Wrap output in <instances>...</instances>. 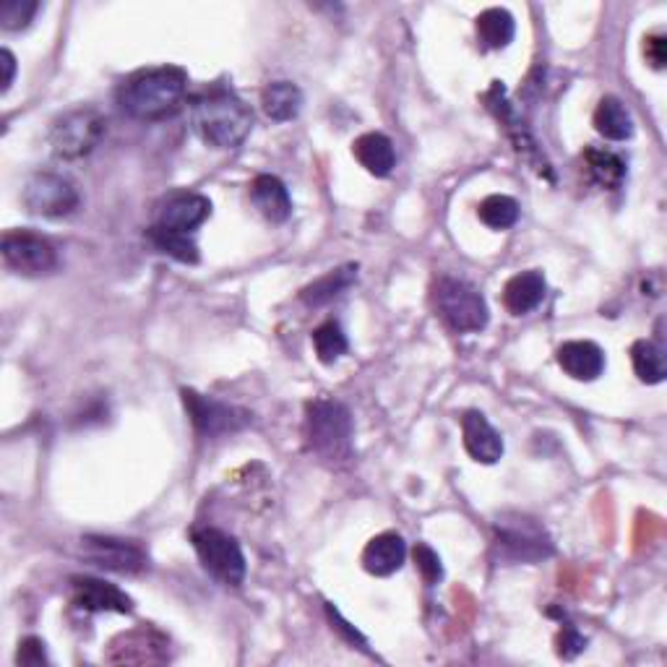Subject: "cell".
<instances>
[{
    "label": "cell",
    "mask_w": 667,
    "mask_h": 667,
    "mask_svg": "<svg viewBox=\"0 0 667 667\" xmlns=\"http://www.w3.org/2000/svg\"><path fill=\"white\" fill-rule=\"evenodd\" d=\"M408 558V542L402 540V534L383 532L367 542L363 550V569L371 577H391L404 566Z\"/></svg>",
    "instance_id": "ac0fdd59"
},
{
    "label": "cell",
    "mask_w": 667,
    "mask_h": 667,
    "mask_svg": "<svg viewBox=\"0 0 667 667\" xmlns=\"http://www.w3.org/2000/svg\"><path fill=\"white\" fill-rule=\"evenodd\" d=\"M585 165H587L589 178H592L600 188L616 190V188L624 186L626 163L616 155V151L587 149L585 151Z\"/></svg>",
    "instance_id": "d4e9b609"
},
{
    "label": "cell",
    "mask_w": 667,
    "mask_h": 667,
    "mask_svg": "<svg viewBox=\"0 0 667 667\" xmlns=\"http://www.w3.org/2000/svg\"><path fill=\"white\" fill-rule=\"evenodd\" d=\"M305 439L316 457L328 464L352 457V415L336 399H313L305 408Z\"/></svg>",
    "instance_id": "3957f363"
},
{
    "label": "cell",
    "mask_w": 667,
    "mask_h": 667,
    "mask_svg": "<svg viewBox=\"0 0 667 667\" xmlns=\"http://www.w3.org/2000/svg\"><path fill=\"white\" fill-rule=\"evenodd\" d=\"M595 130L608 141H628L634 136V118L618 97H602L595 110Z\"/></svg>",
    "instance_id": "7402d4cb"
},
{
    "label": "cell",
    "mask_w": 667,
    "mask_h": 667,
    "mask_svg": "<svg viewBox=\"0 0 667 667\" xmlns=\"http://www.w3.org/2000/svg\"><path fill=\"white\" fill-rule=\"evenodd\" d=\"M328 616H332V620H334V624H336V628H340V631H342L344 636H347L350 641H360V644H365L363 636H360V634L355 631V628H352V626L347 624V620H342V616H340V612H336V610L332 608V605H328Z\"/></svg>",
    "instance_id": "d590c367"
},
{
    "label": "cell",
    "mask_w": 667,
    "mask_h": 667,
    "mask_svg": "<svg viewBox=\"0 0 667 667\" xmlns=\"http://www.w3.org/2000/svg\"><path fill=\"white\" fill-rule=\"evenodd\" d=\"M352 155H355L357 163L363 165L367 173L375 175V178H389L391 170L396 167L394 144H391L389 136L379 134V130L360 136V139L352 144Z\"/></svg>",
    "instance_id": "ffe728a7"
},
{
    "label": "cell",
    "mask_w": 667,
    "mask_h": 667,
    "mask_svg": "<svg viewBox=\"0 0 667 667\" xmlns=\"http://www.w3.org/2000/svg\"><path fill=\"white\" fill-rule=\"evenodd\" d=\"M190 542H194L198 561L214 579L227 587L243 585L248 566H245V556L235 538H229L217 527H198L190 532Z\"/></svg>",
    "instance_id": "52a82bcc"
},
{
    "label": "cell",
    "mask_w": 667,
    "mask_h": 667,
    "mask_svg": "<svg viewBox=\"0 0 667 667\" xmlns=\"http://www.w3.org/2000/svg\"><path fill=\"white\" fill-rule=\"evenodd\" d=\"M493 546L506 563H538L553 556V540L538 519L524 513H503L493 524Z\"/></svg>",
    "instance_id": "277c9868"
},
{
    "label": "cell",
    "mask_w": 667,
    "mask_h": 667,
    "mask_svg": "<svg viewBox=\"0 0 667 667\" xmlns=\"http://www.w3.org/2000/svg\"><path fill=\"white\" fill-rule=\"evenodd\" d=\"M546 274L538 269L521 272L517 277H511L503 287V305L509 308L513 316H527L532 313L538 305L546 301Z\"/></svg>",
    "instance_id": "d6986e66"
},
{
    "label": "cell",
    "mask_w": 667,
    "mask_h": 667,
    "mask_svg": "<svg viewBox=\"0 0 667 667\" xmlns=\"http://www.w3.org/2000/svg\"><path fill=\"white\" fill-rule=\"evenodd\" d=\"M585 649H587V639L579 634V628L566 624L561 628V634H558V655H561L563 659H573Z\"/></svg>",
    "instance_id": "1f68e13d"
},
{
    "label": "cell",
    "mask_w": 667,
    "mask_h": 667,
    "mask_svg": "<svg viewBox=\"0 0 667 667\" xmlns=\"http://www.w3.org/2000/svg\"><path fill=\"white\" fill-rule=\"evenodd\" d=\"M190 126L206 147L235 149L248 139L253 110L227 89H214L190 107Z\"/></svg>",
    "instance_id": "7a4b0ae2"
},
{
    "label": "cell",
    "mask_w": 667,
    "mask_h": 667,
    "mask_svg": "<svg viewBox=\"0 0 667 667\" xmlns=\"http://www.w3.org/2000/svg\"><path fill=\"white\" fill-rule=\"evenodd\" d=\"M71 602L84 612H130L134 600L120 587L95 577L71 579Z\"/></svg>",
    "instance_id": "5bb4252c"
},
{
    "label": "cell",
    "mask_w": 667,
    "mask_h": 667,
    "mask_svg": "<svg viewBox=\"0 0 667 667\" xmlns=\"http://www.w3.org/2000/svg\"><path fill=\"white\" fill-rule=\"evenodd\" d=\"M19 665H45L48 663V655H45V644L35 636H29L19 644V655H17Z\"/></svg>",
    "instance_id": "836d02e7"
},
{
    "label": "cell",
    "mask_w": 667,
    "mask_h": 667,
    "mask_svg": "<svg viewBox=\"0 0 667 667\" xmlns=\"http://www.w3.org/2000/svg\"><path fill=\"white\" fill-rule=\"evenodd\" d=\"M478 40L485 50H503L509 48L513 35H517V21L506 9H488L482 11L478 21Z\"/></svg>",
    "instance_id": "cb8c5ba5"
},
{
    "label": "cell",
    "mask_w": 667,
    "mask_h": 667,
    "mask_svg": "<svg viewBox=\"0 0 667 667\" xmlns=\"http://www.w3.org/2000/svg\"><path fill=\"white\" fill-rule=\"evenodd\" d=\"M27 212L37 214L45 219H60L68 217L79 209L81 196L76 186L63 175L58 173H37L27 180L24 194H21Z\"/></svg>",
    "instance_id": "30bf717a"
},
{
    "label": "cell",
    "mask_w": 667,
    "mask_h": 667,
    "mask_svg": "<svg viewBox=\"0 0 667 667\" xmlns=\"http://www.w3.org/2000/svg\"><path fill=\"white\" fill-rule=\"evenodd\" d=\"M180 394H183V404H186L190 423L196 425L198 433L209 435V439H217V435H227V433H237L248 425V420H251L248 412L229 408V404L198 394V391H194V389H183Z\"/></svg>",
    "instance_id": "7c38bea8"
},
{
    "label": "cell",
    "mask_w": 667,
    "mask_h": 667,
    "mask_svg": "<svg viewBox=\"0 0 667 667\" xmlns=\"http://www.w3.org/2000/svg\"><path fill=\"white\" fill-rule=\"evenodd\" d=\"M357 282V266L347 264L342 269H334L324 274V277L311 282L308 287H303L301 301L308 305V308H321V305H328L336 297L347 293V290Z\"/></svg>",
    "instance_id": "44dd1931"
},
{
    "label": "cell",
    "mask_w": 667,
    "mask_h": 667,
    "mask_svg": "<svg viewBox=\"0 0 667 667\" xmlns=\"http://www.w3.org/2000/svg\"><path fill=\"white\" fill-rule=\"evenodd\" d=\"M435 311L451 332L474 334L482 332L490 321L485 297L470 282L457 277H443L433 290Z\"/></svg>",
    "instance_id": "5b68a950"
},
{
    "label": "cell",
    "mask_w": 667,
    "mask_h": 667,
    "mask_svg": "<svg viewBox=\"0 0 667 667\" xmlns=\"http://www.w3.org/2000/svg\"><path fill=\"white\" fill-rule=\"evenodd\" d=\"M478 217L490 229H509L519 222V204L517 198L493 194L480 204Z\"/></svg>",
    "instance_id": "83f0119b"
},
{
    "label": "cell",
    "mask_w": 667,
    "mask_h": 667,
    "mask_svg": "<svg viewBox=\"0 0 667 667\" xmlns=\"http://www.w3.org/2000/svg\"><path fill=\"white\" fill-rule=\"evenodd\" d=\"M0 66H3V87H0V91H9L13 79H17V58H13V52L9 48L0 50Z\"/></svg>",
    "instance_id": "e575fe53"
},
{
    "label": "cell",
    "mask_w": 667,
    "mask_h": 667,
    "mask_svg": "<svg viewBox=\"0 0 667 667\" xmlns=\"http://www.w3.org/2000/svg\"><path fill=\"white\" fill-rule=\"evenodd\" d=\"M105 659L110 665H163L170 659V641L151 626L130 628L107 644Z\"/></svg>",
    "instance_id": "8fae6325"
},
{
    "label": "cell",
    "mask_w": 667,
    "mask_h": 667,
    "mask_svg": "<svg viewBox=\"0 0 667 667\" xmlns=\"http://www.w3.org/2000/svg\"><path fill=\"white\" fill-rule=\"evenodd\" d=\"M76 553H79V558H84L87 563L97 566V569L112 571V573H128V577H136V573L149 569L147 550L134 540L87 534V538H81L79 546H76Z\"/></svg>",
    "instance_id": "9c48e42d"
},
{
    "label": "cell",
    "mask_w": 667,
    "mask_h": 667,
    "mask_svg": "<svg viewBox=\"0 0 667 667\" xmlns=\"http://www.w3.org/2000/svg\"><path fill=\"white\" fill-rule=\"evenodd\" d=\"M462 435L464 449L474 462L496 464L503 457V439L501 433L490 425V420L478 410L464 412L462 418Z\"/></svg>",
    "instance_id": "9a60e30c"
},
{
    "label": "cell",
    "mask_w": 667,
    "mask_h": 667,
    "mask_svg": "<svg viewBox=\"0 0 667 667\" xmlns=\"http://www.w3.org/2000/svg\"><path fill=\"white\" fill-rule=\"evenodd\" d=\"M188 89V73L180 66L147 68L128 76L118 89L122 112L136 120H159L178 110Z\"/></svg>",
    "instance_id": "6da1fadb"
},
{
    "label": "cell",
    "mask_w": 667,
    "mask_h": 667,
    "mask_svg": "<svg viewBox=\"0 0 667 667\" xmlns=\"http://www.w3.org/2000/svg\"><path fill=\"white\" fill-rule=\"evenodd\" d=\"M347 334L342 332V326L336 321H326V324H321L313 332V350H316V355L324 365H334L347 352Z\"/></svg>",
    "instance_id": "f1b7e54d"
},
{
    "label": "cell",
    "mask_w": 667,
    "mask_h": 667,
    "mask_svg": "<svg viewBox=\"0 0 667 667\" xmlns=\"http://www.w3.org/2000/svg\"><path fill=\"white\" fill-rule=\"evenodd\" d=\"M149 241L159 253L180 261V264H198V245L194 243V237L186 233H173V229H163V227L151 225Z\"/></svg>",
    "instance_id": "4316f807"
},
{
    "label": "cell",
    "mask_w": 667,
    "mask_h": 667,
    "mask_svg": "<svg viewBox=\"0 0 667 667\" xmlns=\"http://www.w3.org/2000/svg\"><path fill=\"white\" fill-rule=\"evenodd\" d=\"M212 214V202L202 194H173L157 206L155 227L190 235Z\"/></svg>",
    "instance_id": "4fadbf2b"
},
{
    "label": "cell",
    "mask_w": 667,
    "mask_h": 667,
    "mask_svg": "<svg viewBox=\"0 0 667 667\" xmlns=\"http://www.w3.org/2000/svg\"><path fill=\"white\" fill-rule=\"evenodd\" d=\"M631 363H634V373L639 375L641 383L655 386V383L665 381V375H667L665 355H663V347H659L657 342H651V340L634 342Z\"/></svg>",
    "instance_id": "484cf974"
},
{
    "label": "cell",
    "mask_w": 667,
    "mask_h": 667,
    "mask_svg": "<svg viewBox=\"0 0 667 667\" xmlns=\"http://www.w3.org/2000/svg\"><path fill=\"white\" fill-rule=\"evenodd\" d=\"M37 11H40L37 0H6L0 6V27L9 29V32H19V29L29 27Z\"/></svg>",
    "instance_id": "f546056e"
},
{
    "label": "cell",
    "mask_w": 667,
    "mask_h": 667,
    "mask_svg": "<svg viewBox=\"0 0 667 667\" xmlns=\"http://www.w3.org/2000/svg\"><path fill=\"white\" fill-rule=\"evenodd\" d=\"M3 264L21 277H42L58 269V251L48 237L32 229H9L0 237Z\"/></svg>",
    "instance_id": "ba28073f"
},
{
    "label": "cell",
    "mask_w": 667,
    "mask_h": 667,
    "mask_svg": "<svg viewBox=\"0 0 667 667\" xmlns=\"http://www.w3.org/2000/svg\"><path fill=\"white\" fill-rule=\"evenodd\" d=\"M558 365L573 381H597L605 371V352L600 344L589 340L563 342L556 352Z\"/></svg>",
    "instance_id": "2e32d148"
},
{
    "label": "cell",
    "mask_w": 667,
    "mask_h": 667,
    "mask_svg": "<svg viewBox=\"0 0 667 667\" xmlns=\"http://www.w3.org/2000/svg\"><path fill=\"white\" fill-rule=\"evenodd\" d=\"M251 202L272 225H282L293 214V198L277 175H256L251 183Z\"/></svg>",
    "instance_id": "e0dca14e"
},
{
    "label": "cell",
    "mask_w": 667,
    "mask_h": 667,
    "mask_svg": "<svg viewBox=\"0 0 667 667\" xmlns=\"http://www.w3.org/2000/svg\"><path fill=\"white\" fill-rule=\"evenodd\" d=\"M412 556H415V566L418 571L423 573V579L428 581V585H439V581L443 579V566H441V558L439 553L431 546H425V542H418L415 550H412Z\"/></svg>",
    "instance_id": "4dcf8cb0"
},
{
    "label": "cell",
    "mask_w": 667,
    "mask_h": 667,
    "mask_svg": "<svg viewBox=\"0 0 667 667\" xmlns=\"http://www.w3.org/2000/svg\"><path fill=\"white\" fill-rule=\"evenodd\" d=\"M107 130V120L95 107H79L52 122L50 128V149L58 159H81L102 141Z\"/></svg>",
    "instance_id": "8992f818"
},
{
    "label": "cell",
    "mask_w": 667,
    "mask_h": 667,
    "mask_svg": "<svg viewBox=\"0 0 667 667\" xmlns=\"http://www.w3.org/2000/svg\"><path fill=\"white\" fill-rule=\"evenodd\" d=\"M644 58L655 71H663L667 63V40L663 35H649L644 40Z\"/></svg>",
    "instance_id": "d6a6232c"
},
{
    "label": "cell",
    "mask_w": 667,
    "mask_h": 667,
    "mask_svg": "<svg viewBox=\"0 0 667 667\" xmlns=\"http://www.w3.org/2000/svg\"><path fill=\"white\" fill-rule=\"evenodd\" d=\"M261 105H264L266 118L274 122L295 120L303 110V91L293 81H274L261 95Z\"/></svg>",
    "instance_id": "603a6c76"
}]
</instances>
